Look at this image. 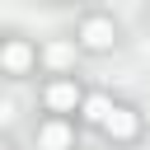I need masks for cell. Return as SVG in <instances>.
Instances as JSON below:
<instances>
[{
  "label": "cell",
  "mask_w": 150,
  "mask_h": 150,
  "mask_svg": "<svg viewBox=\"0 0 150 150\" xmlns=\"http://www.w3.org/2000/svg\"><path fill=\"white\" fill-rule=\"evenodd\" d=\"M112 38H117V28H112L108 19H89V23L80 28V42H84L89 52H103V47H112Z\"/></svg>",
  "instance_id": "1"
},
{
  "label": "cell",
  "mask_w": 150,
  "mask_h": 150,
  "mask_svg": "<svg viewBox=\"0 0 150 150\" xmlns=\"http://www.w3.org/2000/svg\"><path fill=\"white\" fill-rule=\"evenodd\" d=\"M136 127H141L136 108H112V117L103 122V131H108L112 141H131V136H136Z\"/></svg>",
  "instance_id": "2"
},
{
  "label": "cell",
  "mask_w": 150,
  "mask_h": 150,
  "mask_svg": "<svg viewBox=\"0 0 150 150\" xmlns=\"http://www.w3.org/2000/svg\"><path fill=\"white\" fill-rule=\"evenodd\" d=\"M0 66H5L9 75H23V70L33 66V47H28V42H5V47H0Z\"/></svg>",
  "instance_id": "3"
},
{
  "label": "cell",
  "mask_w": 150,
  "mask_h": 150,
  "mask_svg": "<svg viewBox=\"0 0 150 150\" xmlns=\"http://www.w3.org/2000/svg\"><path fill=\"white\" fill-rule=\"evenodd\" d=\"M47 108H52V112H70V108H75V84L56 80V84L47 89Z\"/></svg>",
  "instance_id": "4"
},
{
  "label": "cell",
  "mask_w": 150,
  "mask_h": 150,
  "mask_svg": "<svg viewBox=\"0 0 150 150\" xmlns=\"http://www.w3.org/2000/svg\"><path fill=\"white\" fill-rule=\"evenodd\" d=\"M38 141H42L47 150H70V127H66V122H47V127L38 131Z\"/></svg>",
  "instance_id": "5"
},
{
  "label": "cell",
  "mask_w": 150,
  "mask_h": 150,
  "mask_svg": "<svg viewBox=\"0 0 150 150\" xmlns=\"http://www.w3.org/2000/svg\"><path fill=\"white\" fill-rule=\"evenodd\" d=\"M108 117H112V103H108L103 94H89V98H84V122H98V127H103Z\"/></svg>",
  "instance_id": "6"
},
{
  "label": "cell",
  "mask_w": 150,
  "mask_h": 150,
  "mask_svg": "<svg viewBox=\"0 0 150 150\" xmlns=\"http://www.w3.org/2000/svg\"><path fill=\"white\" fill-rule=\"evenodd\" d=\"M47 61H52V66H70V47H66V42L47 47Z\"/></svg>",
  "instance_id": "7"
},
{
  "label": "cell",
  "mask_w": 150,
  "mask_h": 150,
  "mask_svg": "<svg viewBox=\"0 0 150 150\" xmlns=\"http://www.w3.org/2000/svg\"><path fill=\"white\" fill-rule=\"evenodd\" d=\"M0 150H5V145H0Z\"/></svg>",
  "instance_id": "8"
}]
</instances>
